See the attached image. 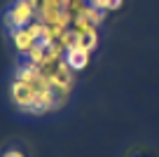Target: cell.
Listing matches in <instances>:
<instances>
[{
  "instance_id": "2",
  "label": "cell",
  "mask_w": 159,
  "mask_h": 157,
  "mask_svg": "<svg viewBox=\"0 0 159 157\" xmlns=\"http://www.w3.org/2000/svg\"><path fill=\"white\" fill-rule=\"evenodd\" d=\"M122 5V0H108V10H117Z\"/></svg>"
},
{
  "instance_id": "1",
  "label": "cell",
  "mask_w": 159,
  "mask_h": 157,
  "mask_svg": "<svg viewBox=\"0 0 159 157\" xmlns=\"http://www.w3.org/2000/svg\"><path fill=\"white\" fill-rule=\"evenodd\" d=\"M66 54V66H68V68H84L87 66V59H89V52H87L84 47H73V49H66L63 52Z\"/></svg>"
}]
</instances>
